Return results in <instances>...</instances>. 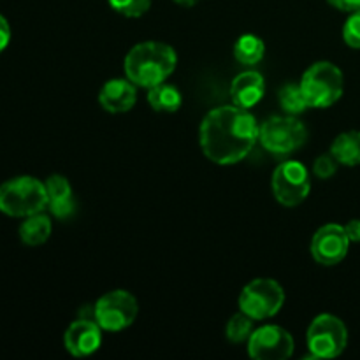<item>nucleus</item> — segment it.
I'll use <instances>...</instances> for the list:
<instances>
[{"label": "nucleus", "mask_w": 360, "mask_h": 360, "mask_svg": "<svg viewBox=\"0 0 360 360\" xmlns=\"http://www.w3.org/2000/svg\"><path fill=\"white\" fill-rule=\"evenodd\" d=\"M257 120L248 109L220 105L204 116L199 130L202 153L217 165H234L252 153L259 141Z\"/></svg>", "instance_id": "1"}, {"label": "nucleus", "mask_w": 360, "mask_h": 360, "mask_svg": "<svg viewBox=\"0 0 360 360\" xmlns=\"http://www.w3.org/2000/svg\"><path fill=\"white\" fill-rule=\"evenodd\" d=\"M178 55L174 48L165 42L146 41L134 46L125 56V76L139 88H153L165 83L174 72Z\"/></svg>", "instance_id": "2"}, {"label": "nucleus", "mask_w": 360, "mask_h": 360, "mask_svg": "<svg viewBox=\"0 0 360 360\" xmlns=\"http://www.w3.org/2000/svg\"><path fill=\"white\" fill-rule=\"evenodd\" d=\"M48 207L44 181L32 176H18L0 185V211L7 217L27 218Z\"/></svg>", "instance_id": "3"}, {"label": "nucleus", "mask_w": 360, "mask_h": 360, "mask_svg": "<svg viewBox=\"0 0 360 360\" xmlns=\"http://www.w3.org/2000/svg\"><path fill=\"white\" fill-rule=\"evenodd\" d=\"M301 88L309 108L326 109L336 104L345 90L343 72L330 62H316L302 74Z\"/></svg>", "instance_id": "4"}, {"label": "nucleus", "mask_w": 360, "mask_h": 360, "mask_svg": "<svg viewBox=\"0 0 360 360\" xmlns=\"http://www.w3.org/2000/svg\"><path fill=\"white\" fill-rule=\"evenodd\" d=\"M308 141L304 123L295 116H273L259 127V143L276 157H287L301 150Z\"/></svg>", "instance_id": "5"}, {"label": "nucleus", "mask_w": 360, "mask_h": 360, "mask_svg": "<svg viewBox=\"0 0 360 360\" xmlns=\"http://www.w3.org/2000/svg\"><path fill=\"white\" fill-rule=\"evenodd\" d=\"M309 357L334 359L345 352L348 345V329L343 320L330 313L315 316L306 333Z\"/></svg>", "instance_id": "6"}, {"label": "nucleus", "mask_w": 360, "mask_h": 360, "mask_svg": "<svg viewBox=\"0 0 360 360\" xmlns=\"http://www.w3.org/2000/svg\"><path fill=\"white\" fill-rule=\"evenodd\" d=\"M285 304V290L276 280L257 278L239 295V309L255 322L273 319Z\"/></svg>", "instance_id": "7"}, {"label": "nucleus", "mask_w": 360, "mask_h": 360, "mask_svg": "<svg viewBox=\"0 0 360 360\" xmlns=\"http://www.w3.org/2000/svg\"><path fill=\"white\" fill-rule=\"evenodd\" d=\"M95 322L105 333H120L136 322L139 302L130 292L111 290L94 304Z\"/></svg>", "instance_id": "8"}, {"label": "nucleus", "mask_w": 360, "mask_h": 360, "mask_svg": "<svg viewBox=\"0 0 360 360\" xmlns=\"http://www.w3.org/2000/svg\"><path fill=\"white\" fill-rule=\"evenodd\" d=\"M274 199L285 207H295L306 200L311 190V178L308 169L297 160H287L278 165L273 172Z\"/></svg>", "instance_id": "9"}, {"label": "nucleus", "mask_w": 360, "mask_h": 360, "mask_svg": "<svg viewBox=\"0 0 360 360\" xmlns=\"http://www.w3.org/2000/svg\"><path fill=\"white\" fill-rule=\"evenodd\" d=\"M294 348L292 334L280 326L259 327L248 340V355L255 360H287Z\"/></svg>", "instance_id": "10"}, {"label": "nucleus", "mask_w": 360, "mask_h": 360, "mask_svg": "<svg viewBox=\"0 0 360 360\" xmlns=\"http://www.w3.org/2000/svg\"><path fill=\"white\" fill-rule=\"evenodd\" d=\"M350 239L343 225L327 224L315 232L311 239V255L320 266H336L348 255Z\"/></svg>", "instance_id": "11"}, {"label": "nucleus", "mask_w": 360, "mask_h": 360, "mask_svg": "<svg viewBox=\"0 0 360 360\" xmlns=\"http://www.w3.org/2000/svg\"><path fill=\"white\" fill-rule=\"evenodd\" d=\"M102 345V329L94 319H77L63 334V347L72 357H88Z\"/></svg>", "instance_id": "12"}, {"label": "nucleus", "mask_w": 360, "mask_h": 360, "mask_svg": "<svg viewBox=\"0 0 360 360\" xmlns=\"http://www.w3.org/2000/svg\"><path fill=\"white\" fill-rule=\"evenodd\" d=\"M98 102L102 109L112 115H122L130 111L137 102V84L129 77H115L104 83L98 94Z\"/></svg>", "instance_id": "13"}, {"label": "nucleus", "mask_w": 360, "mask_h": 360, "mask_svg": "<svg viewBox=\"0 0 360 360\" xmlns=\"http://www.w3.org/2000/svg\"><path fill=\"white\" fill-rule=\"evenodd\" d=\"M266 94V81L257 70H245L238 74L231 83L232 104L241 109H252L262 101Z\"/></svg>", "instance_id": "14"}, {"label": "nucleus", "mask_w": 360, "mask_h": 360, "mask_svg": "<svg viewBox=\"0 0 360 360\" xmlns=\"http://www.w3.org/2000/svg\"><path fill=\"white\" fill-rule=\"evenodd\" d=\"M46 192H48V210L58 220H67L72 217L76 210V202L72 197V186L69 179L60 174L49 176L44 181Z\"/></svg>", "instance_id": "15"}, {"label": "nucleus", "mask_w": 360, "mask_h": 360, "mask_svg": "<svg viewBox=\"0 0 360 360\" xmlns=\"http://www.w3.org/2000/svg\"><path fill=\"white\" fill-rule=\"evenodd\" d=\"M330 155L340 165L355 167L360 165V130H348L340 134L330 144Z\"/></svg>", "instance_id": "16"}, {"label": "nucleus", "mask_w": 360, "mask_h": 360, "mask_svg": "<svg viewBox=\"0 0 360 360\" xmlns=\"http://www.w3.org/2000/svg\"><path fill=\"white\" fill-rule=\"evenodd\" d=\"M51 229V218L41 211L25 218L20 225V239L27 246H41L49 239Z\"/></svg>", "instance_id": "17"}, {"label": "nucleus", "mask_w": 360, "mask_h": 360, "mask_svg": "<svg viewBox=\"0 0 360 360\" xmlns=\"http://www.w3.org/2000/svg\"><path fill=\"white\" fill-rule=\"evenodd\" d=\"M181 91L167 83H160L148 90V104L158 112H176L181 108Z\"/></svg>", "instance_id": "18"}, {"label": "nucleus", "mask_w": 360, "mask_h": 360, "mask_svg": "<svg viewBox=\"0 0 360 360\" xmlns=\"http://www.w3.org/2000/svg\"><path fill=\"white\" fill-rule=\"evenodd\" d=\"M266 55V44L253 34H245L236 41L234 56L243 65H257Z\"/></svg>", "instance_id": "19"}, {"label": "nucleus", "mask_w": 360, "mask_h": 360, "mask_svg": "<svg viewBox=\"0 0 360 360\" xmlns=\"http://www.w3.org/2000/svg\"><path fill=\"white\" fill-rule=\"evenodd\" d=\"M278 98H280L281 109H283L287 115L297 116L309 108L308 101H306L304 94H302V88L299 83L285 84L280 90V94H278Z\"/></svg>", "instance_id": "20"}, {"label": "nucleus", "mask_w": 360, "mask_h": 360, "mask_svg": "<svg viewBox=\"0 0 360 360\" xmlns=\"http://www.w3.org/2000/svg\"><path fill=\"white\" fill-rule=\"evenodd\" d=\"M253 322H255V320L250 319L246 313H243L241 309H239V313L232 315L231 320L227 322L225 336H227V340L234 345H241L245 343V341L248 343L250 336H252V333L255 330Z\"/></svg>", "instance_id": "21"}, {"label": "nucleus", "mask_w": 360, "mask_h": 360, "mask_svg": "<svg viewBox=\"0 0 360 360\" xmlns=\"http://www.w3.org/2000/svg\"><path fill=\"white\" fill-rule=\"evenodd\" d=\"M109 6L125 18H141L151 7V0H108Z\"/></svg>", "instance_id": "22"}, {"label": "nucleus", "mask_w": 360, "mask_h": 360, "mask_svg": "<svg viewBox=\"0 0 360 360\" xmlns=\"http://www.w3.org/2000/svg\"><path fill=\"white\" fill-rule=\"evenodd\" d=\"M343 39L350 48L360 49V9L350 13L343 27Z\"/></svg>", "instance_id": "23"}, {"label": "nucleus", "mask_w": 360, "mask_h": 360, "mask_svg": "<svg viewBox=\"0 0 360 360\" xmlns=\"http://www.w3.org/2000/svg\"><path fill=\"white\" fill-rule=\"evenodd\" d=\"M338 165H340V162H338L333 155H322V157L316 158L315 164H313V174L320 179H330L336 174Z\"/></svg>", "instance_id": "24"}, {"label": "nucleus", "mask_w": 360, "mask_h": 360, "mask_svg": "<svg viewBox=\"0 0 360 360\" xmlns=\"http://www.w3.org/2000/svg\"><path fill=\"white\" fill-rule=\"evenodd\" d=\"M336 9L345 11V13H354L360 9V0H327Z\"/></svg>", "instance_id": "25"}, {"label": "nucleus", "mask_w": 360, "mask_h": 360, "mask_svg": "<svg viewBox=\"0 0 360 360\" xmlns=\"http://www.w3.org/2000/svg\"><path fill=\"white\" fill-rule=\"evenodd\" d=\"M9 41H11V27L9 23H7L6 18L0 14V53L9 46Z\"/></svg>", "instance_id": "26"}, {"label": "nucleus", "mask_w": 360, "mask_h": 360, "mask_svg": "<svg viewBox=\"0 0 360 360\" xmlns=\"http://www.w3.org/2000/svg\"><path fill=\"white\" fill-rule=\"evenodd\" d=\"M350 243H360V220H350L347 225H343Z\"/></svg>", "instance_id": "27"}, {"label": "nucleus", "mask_w": 360, "mask_h": 360, "mask_svg": "<svg viewBox=\"0 0 360 360\" xmlns=\"http://www.w3.org/2000/svg\"><path fill=\"white\" fill-rule=\"evenodd\" d=\"M174 2L178 4V6H183V7H193L197 2H199V0H174Z\"/></svg>", "instance_id": "28"}]
</instances>
